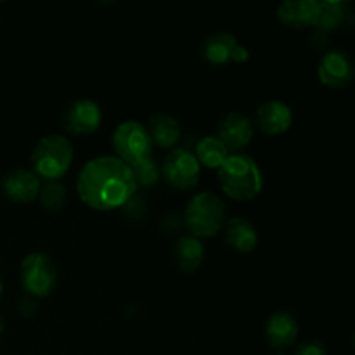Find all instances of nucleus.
Listing matches in <instances>:
<instances>
[{
	"instance_id": "11",
	"label": "nucleus",
	"mask_w": 355,
	"mask_h": 355,
	"mask_svg": "<svg viewBox=\"0 0 355 355\" xmlns=\"http://www.w3.org/2000/svg\"><path fill=\"white\" fill-rule=\"evenodd\" d=\"M2 191L14 203L28 205L40 193V179L26 168L10 170L2 179Z\"/></svg>"
},
{
	"instance_id": "3",
	"label": "nucleus",
	"mask_w": 355,
	"mask_h": 355,
	"mask_svg": "<svg viewBox=\"0 0 355 355\" xmlns=\"http://www.w3.org/2000/svg\"><path fill=\"white\" fill-rule=\"evenodd\" d=\"M73 163V146L64 135L42 137L31 153V166L38 179L59 180Z\"/></svg>"
},
{
	"instance_id": "8",
	"label": "nucleus",
	"mask_w": 355,
	"mask_h": 355,
	"mask_svg": "<svg viewBox=\"0 0 355 355\" xmlns=\"http://www.w3.org/2000/svg\"><path fill=\"white\" fill-rule=\"evenodd\" d=\"M101 121H103V111L99 104L92 99L73 101L62 114L64 130L78 137L94 134L101 127Z\"/></svg>"
},
{
	"instance_id": "19",
	"label": "nucleus",
	"mask_w": 355,
	"mask_h": 355,
	"mask_svg": "<svg viewBox=\"0 0 355 355\" xmlns=\"http://www.w3.org/2000/svg\"><path fill=\"white\" fill-rule=\"evenodd\" d=\"M349 16V3L343 0H324L319 2L314 28L321 31H333L342 26Z\"/></svg>"
},
{
	"instance_id": "24",
	"label": "nucleus",
	"mask_w": 355,
	"mask_h": 355,
	"mask_svg": "<svg viewBox=\"0 0 355 355\" xmlns=\"http://www.w3.org/2000/svg\"><path fill=\"white\" fill-rule=\"evenodd\" d=\"M250 59V52H248V49L246 47H243V45H236L234 47V51H232V58H231V61H234V62H246Z\"/></svg>"
},
{
	"instance_id": "21",
	"label": "nucleus",
	"mask_w": 355,
	"mask_h": 355,
	"mask_svg": "<svg viewBox=\"0 0 355 355\" xmlns=\"http://www.w3.org/2000/svg\"><path fill=\"white\" fill-rule=\"evenodd\" d=\"M40 205L47 211H61L66 205V187L59 180H47L40 186Z\"/></svg>"
},
{
	"instance_id": "9",
	"label": "nucleus",
	"mask_w": 355,
	"mask_h": 355,
	"mask_svg": "<svg viewBox=\"0 0 355 355\" xmlns=\"http://www.w3.org/2000/svg\"><path fill=\"white\" fill-rule=\"evenodd\" d=\"M319 80L328 89H345L354 82V64L343 51H329L321 58L318 66Z\"/></svg>"
},
{
	"instance_id": "5",
	"label": "nucleus",
	"mask_w": 355,
	"mask_h": 355,
	"mask_svg": "<svg viewBox=\"0 0 355 355\" xmlns=\"http://www.w3.org/2000/svg\"><path fill=\"white\" fill-rule=\"evenodd\" d=\"M113 148L118 155L116 158L132 166L142 159L151 158L153 142L146 125L141 121L127 120L114 128Z\"/></svg>"
},
{
	"instance_id": "6",
	"label": "nucleus",
	"mask_w": 355,
	"mask_h": 355,
	"mask_svg": "<svg viewBox=\"0 0 355 355\" xmlns=\"http://www.w3.org/2000/svg\"><path fill=\"white\" fill-rule=\"evenodd\" d=\"M19 277L24 291L35 298H44L58 284V269L45 253H30L19 266Z\"/></svg>"
},
{
	"instance_id": "7",
	"label": "nucleus",
	"mask_w": 355,
	"mask_h": 355,
	"mask_svg": "<svg viewBox=\"0 0 355 355\" xmlns=\"http://www.w3.org/2000/svg\"><path fill=\"white\" fill-rule=\"evenodd\" d=\"M201 165L194 153L187 149H172L163 159L162 175L168 186L180 191H189L200 180Z\"/></svg>"
},
{
	"instance_id": "16",
	"label": "nucleus",
	"mask_w": 355,
	"mask_h": 355,
	"mask_svg": "<svg viewBox=\"0 0 355 355\" xmlns=\"http://www.w3.org/2000/svg\"><path fill=\"white\" fill-rule=\"evenodd\" d=\"M205 248L201 241L194 236H180L173 245V260L182 272L191 274L198 270L203 263Z\"/></svg>"
},
{
	"instance_id": "4",
	"label": "nucleus",
	"mask_w": 355,
	"mask_h": 355,
	"mask_svg": "<svg viewBox=\"0 0 355 355\" xmlns=\"http://www.w3.org/2000/svg\"><path fill=\"white\" fill-rule=\"evenodd\" d=\"M184 222L194 238H211L225 224L224 201L211 191L194 194L184 211Z\"/></svg>"
},
{
	"instance_id": "22",
	"label": "nucleus",
	"mask_w": 355,
	"mask_h": 355,
	"mask_svg": "<svg viewBox=\"0 0 355 355\" xmlns=\"http://www.w3.org/2000/svg\"><path fill=\"white\" fill-rule=\"evenodd\" d=\"M132 173H134L135 186L141 187H153L155 184H158L159 180V168L151 158H146L142 162L135 163L130 166Z\"/></svg>"
},
{
	"instance_id": "25",
	"label": "nucleus",
	"mask_w": 355,
	"mask_h": 355,
	"mask_svg": "<svg viewBox=\"0 0 355 355\" xmlns=\"http://www.w3.org/2000/svg\"><path fill=\"white\" fill-rule=\"evenodd\" d=\"M3 328H6V322H3L2 314H0V335H2V333H3Z\"/></svg>"
},
{
	"instance_id": "18",
	"label": "nucleus",
	"mask_w": 355,
	"mask_h": 355,
	"mask_svg": "<svg viewBox=\"0 0 355 355\" xmlns=\"http://www.w3.org/2000/svg\"><path fill=\"white\" fill-rule=\"evenodd\" d=\"M238 45L234 35L231 33H215L210 35L207 40L203 42V58L207 59L210 64L222 66L227 64L232 58V51Z\"/></svg>"
},
{
	"instance_id": "1",
	"label": "nucleus",
	"mask_w": 355,
	"mask_h": 355,
	"mask_svg": "<svg viewBox=\"0 0 355 355\" xmlns=\"http://www.w3.org/2000/svg\"><path fill=\"white\" fill-rule=\"evenodd\" d=\"M76 191L92 210L111 211L125 207L135 196L137 186L127 163L116 156H97L82 166Z\"/></svg>"
},
{
	"instance_id": "10",
	"label": "nucleus",
	"mask_w": 355,
	"mask_h": 355,
	"mask_svg": "<svg viewBox=\"0 0 355 355\" xmlns=\"http://www.w3.org/2000/svg\"><path fill=\"white\" fill-rule=\"evenodd\" d=\"M218 139L227 148L229 153L245 149L253 139V123L248 116L232 111L227 113L218 123Z\"/></svg>"
},
{
	"instance_id": "13",
	"label": "nucleus",
	"mask_w": 355,
	"mask_h": 355,
	"mask_svg": "<svg viewBox=\"0 0 355 355\" xmlns=\"http://www.w3.org/2000/svg\"><path fill=\"white\" fill-rule=\"evenodd\" d=\"M318 0H284L277 7V19L293 30L314 26L318 16Z\"/></svg>"
},
{
	"instance_id": "12",
	"label": "nucleus",
	"mask_w": 355,
	"mask_h": 355,
	"mask_svg": "<svg viewBox=\"0 0 355 355\" xmlns=\"http://www.w3.org/2000/svg\"><path fill=\"white\" fill-rule=\"evenodd\" d=\"M293 123V113L283 101H266L257 110V125L267 135H281L290 130Z\"/></svg>"
},
{
	"instance_id": "17",
	"label": "nucleus",
	"mask_w": 355,
	"mask_h": 355,
	"mask_svg": "<svg viewBox=\"0 0 355 355\" xmlns=\"http://www.w3.org/2000/svg\"><path fill=\"white\" fill-rule=\"evenodd\" d=\"M148 134L151 137V142H155L158 148L170 149L179 142L180 123L170 114L158 113L149 120Z\"/></svg>"
},
{
	"instance_id": "14",
	"label": "nucleus",
	"mask_w": 355,
	"mask_h": 355,
	"mask_svg": "<svg viewBox=\"0 0 355 355\" xmlns=\"http://www.w3.org/2000/svg\"><path fill=\"white\" fill-rule=\"evenodd\" d=\"M298 338V322L290 312H276L266 322V340L270 349L284 350Z\"/></svg>"
},
{
	"instance_id": "26",
	"label": "nucleus",
	"mask_w": 355,
	"mask_h": 355,
	"mask_svg": "<svg viewBox=\"0 0 355 355\" xmlns=\"http://www.w3.org/2000/svg\"><path fill=\"white\" fill-rule=\"evenodd\" d=\"M2 291H3V284H2V277H0V298H2Z\"/></svg>"
},
{
	"instance_id": "2",
	"label": "nucleus",
	"mask_w": 355,
	"mask_h": 355,
	"mask_svg": "<svg viewBox=\"0 0 355 355\" xmlns=\"http://www.w3.org/2000/svg\"><path fill=\"white\" fill-rule=\"evenodd\" d=\"M218 182L231 200L250 201L259 196L263 177L255 159L248 155H231L218 168Z\"/></svg>"
},
{
	"instance_id": "20",
	"label": "nucleus",
	"mask_w": 355,
	"mask_h": 355,
	"mask_svg": "<svg viewBox=\"0 0 355 355\" xmlns=\"http://www.w3.org/2000/svg\"><path fill=\"white\" fill-rule=\"evenodd\" d=\"M196 159L200 165L207 166V168H220L224 165L225 159L231 156V153L227 151L224 144L220 142V139L215 137V135H207V137L201 139L196 146Z\"/></svg>"
},
{
	"instance_id": "23",
	"label": "nucleus",
	"mask_w": 355,
	"mask_h": 355,
	"mask_svg": "<svg viewBox=\"0 0 355 355\" xmlns=\"http://www.w3.org/2000/svg\"><path fill=\"white\" fill-rule=\"evenodd\" d=\"M328 350H326L324 343L318 342V340H311V342H304L298 345L297 352L295 355H326Z\"/></svg>"
},
{
	"instance_id": "15",
	"label": "nucleus",
	"mask_w": 355,
	"mask_h": 355,
	"mask_svg": "<svg viewBox=\"0 0 355 355\" xmlns=\"http://www.w3.org/2000/svg\"><path fill=\"white\" fill-rule=\"evenodd\" d=\"M224 241L238 253H250L255 250L259 243V232L250 220L234 217L231 220H225Z\"/></svg>"
}]
</instances>
